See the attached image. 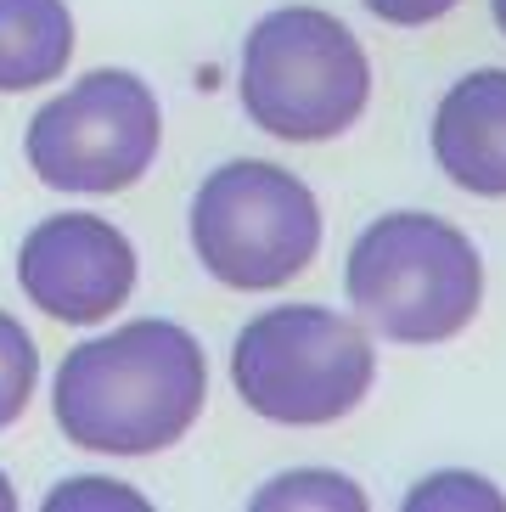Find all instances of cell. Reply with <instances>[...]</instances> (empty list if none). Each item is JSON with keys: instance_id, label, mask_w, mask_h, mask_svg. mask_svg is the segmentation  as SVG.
Segmentation results:
<instances>
[{"instance_id": "cell-16", "label": "cell", "mask_w": 506, "mask_h": 512, "mask_svg": "<svg viewBox=\"0 0 506 512\" xmlns=\"http://www.w3.org/2000/svg\"><path fill=\"white\" fill-rule=\"evenodd\" d=\"M490 12H495V29L506 34V0H490Z\"/></svg>"}, {"instance_id": "cell-14", "label": "cell", "mask_w": 506, "mask_h": 512, "mask_svg": "<svg viewBox=\"0 0 506 512\" xmlns=\"http://www.w3.org/2000/svg\"><path fill=\"white\" fill-rule=\"evenodd\" d=\"M360 6L383 23H394V29H422V23H439L456 0H360Z\"/></svg>"}, {"instance_id": "cell-10", "label": "cell", "mask_w": 506, "mask_h": 512, "mask_svg": "<svg viewBox=\"0 0 506 512\" xmlns=\"http://www.w3.org/2000/svg\"><path fill=\"white\" fill-rule=\"evenodd\" d=\"M253 512H270V507H343V512H360L366 507V490L343 473H327V467H293V473H276L265 490H253L248 501Z\"/></svg>"}, {"instance_id": "cell-7", "label": "cell", "mask_w": 506, "mask_h": 512, "mask_svg": "<svg viewBox=\"0 0 506 512\" xmlns=\"http://www.w3.org/2000/svg\"><path fill=\"white\" fill-rule=\"evenodd\" d=\"M135 242L102 214H51L17 242V287L62 327H102L135 293Z\"/></svg>"}, {"instance_id": "cell-4", "label": "cell", "mask_w": 506, "mask_h": 512, "mask_svg": "<svg viewBox=\"0 0 506 512\" xmlns=\"http://www.w3.org/2000/svg\"><path fill=\"white\" fill-rule=\"evenodd\" d=\"M377 349L360 321L327 304H276L259 310L231 344V389L265 422L321 428L372 394Z\"/></svg>"}, {"instance_id": "cell-12", "label": "cell", "mask_w": 506, "mask_h": 512, "mask_svg": "<svg viewBox=\"0 0 506 512\" xmlns=\"http://www.w3.org/2000/svg\"><path fill=\"white\" fill-rule=\"evenodd\" d=\"M400 507L405 512H433V507H495L501 512L506 496L490 479H478V473H433V479H422Z\"/></svg>"}, {"instance_id": "cell-6", "label": "cell", "mask_w": 506, "mask_h": 512, "mask_svg": "<svg viewBox=\"0 0 506 512\" xmlns=\"http://www.w3.org/2000/svg\"><path fill=\"white\" fill-rule=\"evenodd\" d=\"M164 147V107L130 68H90L23 130V158L51 192L107 197L147 181Z\"/></svg>"}, {"instance_id": "cell-8", "label": "cell", "mask_w": 506, "mask_h": 512, "mask_svg": "<svg viewBox=\"0 0 506 512\" xmlns=\"http://www.w3.org/2000/svg\"><path fill=\"white\" fill-rule=\"evenodd\" d=\"M433 158L473 197H506V68H478L439 96Z\"/></svg>"}, {"instance_id": "cell-11", "label": "cell", "mask_w": 506, "mask_h": 512, "mask_svg": "<svg viewBox=\"0 0 506 512\" xmlns=\"http://www.w3.org/2000/svg\"><path fill=\"white\" fill-rule=\"evenodd\" d=\"M34 383H40V349L12 310H0V428H12L29 411Z\"/></svg>"}, {"instance_id": "cell-1", "label": "cell", "mask_w": 506, "mask_h": 512, "mask_svg": "<svg viewBox=\"0 0 506 512\" xmlns=\"http://www.w3.org/2000/svg\"><path fill=\"white\" fill-rule=\"evenodd\" d=\"M209 400V355L169 316H135L57 361L51 417L74 451L158 456L192 434Z\"/></svg>"}, {"instance_id": "cell-2", "label": "cell", "mask_w": 506, "mask_h": 512, "mask_svg": "<svg viewBox=\"0 0 506 512\" xmlns=\"http://www.w3.org/2000/svg\"><path fill=\"white\" fill-rule=\"evenodd\" d=\"M237 96L253 130L276 141H332L372 102V62L343 17L321 6H276L248 29Z\"/></svg>"}, {"instance_id": "cell-5", "label": "cell", "mask_w": 506, "mask_h": 512, "mask_svg": "<svg viewBox=\"0 0 506 512\" xmlns=\"http://www.w3.org/2000/svg\"><path fill=\"white\" fill-rule=\"evenodd\" d=\"M197 265L220 287L270 293L304 276L321 254V203L293 169L270 158H231L209 169L186 209Z\"/></svg>"}, {"instance_id": "cell-15", "label": "cell", "mask_w": 506, "mask_h": 512, "mask_svg": "<svg viewBox=\"0 0 506 512\" xmlns=\"http://www.w3.org/2000/svg\"><path fill=\"white\" fill-rule=\"evenodd\" d=\"M0 512H17V490H12V479H6V467H0Z\"/></svg>"}, {"instance_id": "cell-9", "label": "cell", "mask_w": 506, "mask_h": 512, "mask_svg": "<svg viewBox=\"0 0 506 512\" xmlns=\"http://www.w3.org/2000/svg\"><path fill=\"white\" fill-rule=\"evenodd\" d=\"M68 0H0V96L57 85L74 62Z\"/></svg>"}, {"instance_id": "cell-3", "label": "cell", "mask_w": 506, "mask_h": 512, "mask_svg": "<svg viewBox=\"0 0 506 512\" xmlns=\"http://www.w3.org/2000/svg\"><path fill=\"white\" fill-rule=\"evenodd\" d=\"M343 293L360 321L394 344H445L484 304V259L462 226L394 209L355 237Z\"/></svg>"}, {"instance_id": "cell-13", "label": "cell", "mask_w": 506, "mask_h": 512, "mask_svg": "<svg viewBox=\"0 0 506 512\" xmlns=\"http://www.w3.org/2000/svg\"><path fill=\"white\" fill-rule=\"evenodd\" d=\"M74 507H130V512H141V507H152L147 496H135L130 484H119V479H62L51 496H45V512H74Z\"/></svg>"}]
</instances>
